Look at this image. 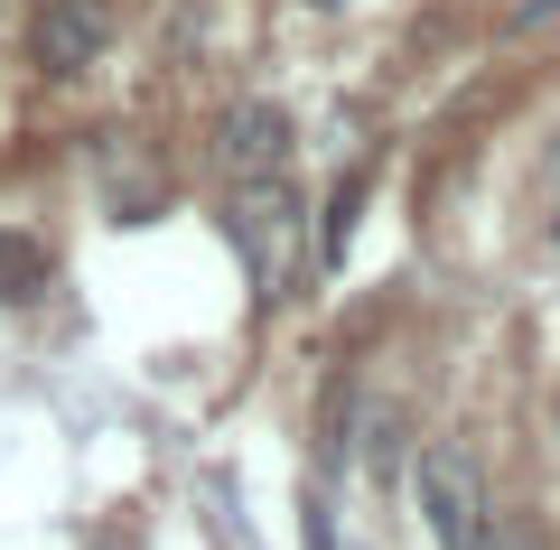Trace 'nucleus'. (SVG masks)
<instances>
[{"label":"nucleus","instance_id":"1","mask_svg":"<svg viewBox=\"0 0 560 550\" xmlns=\"http://www.w3.org/2000/svg\"><path fill=\"white\" fill-rule=\"evenodd\" d=\"M224 234H234L243 271H253V299L280 308L290 280H300V253H308V215H300L290 168L280 177H224Z\"/></svg>","mask_w":560,"mask_h":550},{"label":"nucleus","instance_id":"2","mask_svg":"<svg viewBox=\"0 0 560 550\" xmlns=\"http://www.w3.org/2000/svg\"><path fill=\"white\" fill-rule=\"evenodd\" d=\"M420 523L440 550H495V504H486V467L467 438H430L420 448Z\"/></svg>","mask_w":560,"mask_h":550},{"label":"nucleus","instance_id":"3","mask_svg":"<svg viewBox=\"0 0 560 550\" xmlns=\"http://www.w3.org/2000/svg\"><path fill=\"white\" fill-rule=\"evenodd\" d=\"M103 47H113V0H47L38 28H28V66L38 75H84Z\"/></svg>","mask_w":560,"mask_h":550},{"label":"nucleus","instance_id":"4","mask_svg":"<svg viewBox=\"0 0 560 550\" xmlns=\"http://www.w3.org/2000/svg\"><path fill=\"white\" fill-rule=\"evenodd\" d=\"M290 113L280 103H234V113L215 121V159H224V177H280L290 168Z\"/></svg>","mask_w":560,"mask_h":550},{"label":"nucleus","instance_id":"5","mask_svg":"<svg viewBox=\"0 0 560 550\" xmlns=\"http://www.w3.org/2000/svg\"><path fill=\"white\" fill-rule=\"evenodd\" d=\"M355 215H364V168L337 177V197H327V224H318V261H337L346 243H355Z\"/></svg>","mask_w":560,"mask_h":550},{"label":"nucleus","instance_id":"6","mask_svg":"<svg viewBox=\"0 0 560 550\" xmlns=\"http://www.w3.org/2000/svg\"><path fill=\"white\" fill-rule=\"evenodd\" d=\"M47 280V243H28V234H0V299H28Z\"/></svg>","mask_w":560,"mask_h":550},{"label":"nucleus","instance_id":"7","mask_svg":"<svg viewBox=\"0 0 560 550\" xmlns=\"http://www.w3.org/2000/svg\"><path fill=\"white\" fill-rule=\"evenodd\" d=\"M300 550H337V513H327V494H308V513H300Z\"/></svg>","mask_w":560,"mask_h":550},{"label":"nucleus","instance_id":"8","mask_svg":"<svg viewBox=\"0 0 560 550\" xmlns=\"http://www.w3.org/2000/svg\"><path fill=\"white\" fill-rule=\"evenodd\" d=\"M495 550H551V541H541L533 523H495Z\"/></svg>","mask_w":560,"mask_h":550},{"label":"nucleus","instance_id":"9","mask_svg":"<svg viewBox=\"0 0 560 550\" xmlns=\"http://www.w3.org/2000/svg\"><path fill=\"white\" fill-rule=\"evenodd\" d=\"M541 177H551V187H560V140H551V159H541Z\"/></svg>","mask_w":560,"mask_h":550}]
</instances>
